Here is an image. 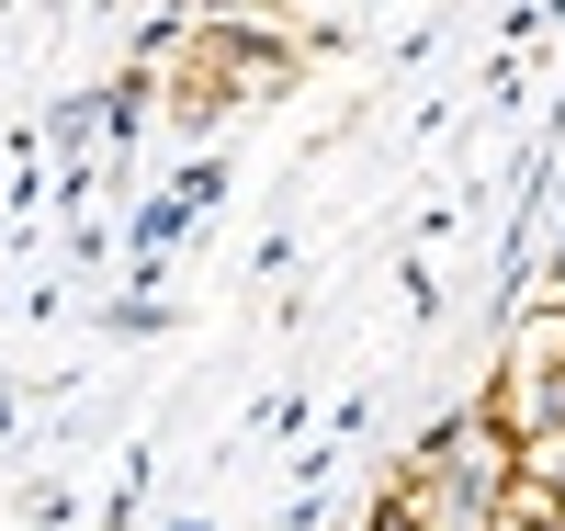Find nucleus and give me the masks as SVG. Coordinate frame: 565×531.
<instances>
[{"label":"nucleus","mask_w":565,"mask_h":531,"mask_svg":"<svg viewBox=\"0 0 565 531\" xmlns=\"http://www.w3.org/2000/svg\"><path fill=\"white\" fill-rule=\"evenodd\" d=\"M521 498L565 509V429H521Z\"/></svg>","instance_id":"nucleus-1"},{"label":"nucleus","mask_w":565,"mask_h":531,"mask_svg":"<svg viewBox=\"0 0 565 531\" xmlns=\"http://www.w3.org/2000/svg\"><path fill=\"white\" fill-rule=\"evenodd\" d=\"M362 531H430V509H418V487H407V475H396L385 498H373V520H362Z\"/></svg>","instance_id":"nucleus-2"},{"label":"nucleus","mask_w":565,"mask_h":531,"mask_svg":"<svg viewBox=\"0 0 565 531\" xmlns=\"http://www.w3.org/2000/svg\"><path fill=\"white\" fill-rule=\"evenodd\" d=\"M103 328H114V340H148V328H159V295H125V306H103Z\"/></svg>","instance_id":"nucleus-3"},{"label":"nucleus","mask_w":565,"mask_h":531,"mask_svg":"<svg viewBox=\"0 0 565 531\" xmlns=\"http://www.w3.org/2000/svg\"><path fill=\"white\" fill-rule=\"evenodd\" d=\"M487 531H565V509H532V498H509V509H498Z\"/></svg>","instance_id":"nucleus-4"},{"label":"nucleus","mask_w":565,"mask_h":531,"mask_svg":"<svg viewBox=\"0 0 565 531\" xmlns=\"http://www.w3.org/2000/svg\"><path fill=\"white\" fill-rule=\"evenodd\" d=\"M170 12H193V23H249L260 0H170Z\"/></svg>","instance_id":"nucleus-5"},{"label":"nucleus","mask_w":565,"mask_h":531,"mask_svg":"<svg viewBox=\"0 0 565 531\" xmlns=\"http://www.w3.org/2000/svg\"><path fill=\"white\" fill-rule=\"evenodd\" d=\"M0 429H12V396H0Z\"/></svg>","instance_id":"nucleus-6"}]
</instances>
